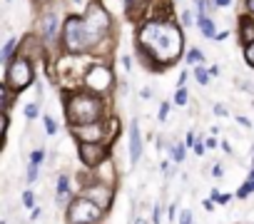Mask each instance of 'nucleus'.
Segmentation results:
<instances>
[{"label":"nucleus","mask_w":254,"mask_h":224,"mask_svg":"<svg viewBox=\"0 0 254 224\" xmlns=\"http://www.w3.org/2000/svg\"><path fill=\"white\" fill-rule=\"evenodd\" d=\"M185 38L180 25L167 23V20H150L140 28L137 33V50L147 67L152 70H165L170 67L180 53H182Z\"/></svg>","instance_id":"1"},{"label":"nucleus","mask_w":254,"mask_h":224,"mask_svg":"<svg viewBox=\"0 0 254 224\" xmlns=\"http://www.w3.org/2000/svg\"><path fill=\"white\" fill-rule=\"evenodd\" d=\"M65 115L70 125H90L102 120V100L97 92L80 90L72 92L65 102Z\"/></svg>","instance_id":"2"},{"label":"nucleus","mask_w":254,"mask_h":224,"mask_svg":"<svg viewBox=\"0 0 254 224\" xmlns=\"http://www.w3.org/2000/svg\"><path fill=\"white\" fill-rule=\"evenodd\" d=\"M63 45H65V50L70 55H80V53H85V50L92 48L90 33H87V25H85V18L70 15L63 23Z\"/></svg>","instance_id":"3"},{"label":"nucleus","mask_w":254,"mask_h":224,"mask_svg":"<svg viewBox=\"0 0 254 224\" xmlns=\"http://www.w3.org/2000/svg\"><path fill=\"white\" fill-rule=\"evenodd\" d=\"M82 18H85V25H87V33H90V43H92V48L100 45V40L107 38L110 30H112L110 13H107L100 3H90Z\"/></svg>","instance_id":"4"},{"label":"nucleus","mask_w":254,"mask_h":224,"mask_svg":"<svg viewBox=\"0 0 254 224\" xmlns=\"http://www.w3.org/2000/svg\"><path fill=\"white\" fill-rule=\"evenodd\" d=\"M102 207L95 204L90 197H75L70 204H67V222L70 224H95L100 217H102Z\"/></svg>","instance_id":"5"},{"label":"nucleus","mask_w":254,"mask_h":224,"mask_svg":"<svg viewBox=\"0 0 254 224\" xmlns=\"http://www.w3.org/2000/svg\"><path fill=\"white\" fill-rule=\"evenodd\" d=\"M30 82H33V65H30L28 57L18 55V57L10 60L8 67H5V85L13 87L15 92H20V90H25Z\"/></svg>","instance_id":"6"},{"label":"nucleus","mask_w":254,"mask_h":224,"mask_svg":"<svg viewBox=\"0 0 254 224\" xmlns=\"http://www.w3.org/2000/svg\"><path fill=\"white\" fill-rule=\"evenodd\" d=\"M112 82H115V77H112V70H110V67H105V65H92V67L85 72V77H82V85H85V90H90V92H97V95H105V92H110V90H112Z\"/></svg>","instance_id":"7"},{"label":"nucleus","mask_w":254,"mask_h":224,"mask_svg":"<svg viewBox=\"0 0 254 224\" xmlns=\"http://www.w3.org/2000/svg\"><path fill=\"white\" fill-rule=\"evenodd\" d=\"M80 160L85 167L95 169L107 160V150L102 142H80Z\"/></svg>","instance_id":"8"},{"label":"nucleus","mask_w":254,"mask_h":224,"mask_svg":"<svg viewBox=\"0 0 254 224\" xmlns=\"http://www.w3.org/2000/svg\"><path fill=\"white\" fill-rule=\"evenodd\" d=\"M82 194L90 197V199H92L95 204H100L102 209H110V204H112V187L105 184V182H100V179H95L92 184H87V187L82 189Z\"/></svg>","instance_id":"9"},{"label":"nucleus","mask_w":254,"mask_h":224,"mask_svg":"<svg viewBox=\"0 0 254 224\" xmlns=\"http://www.w3.org/2000/svg\"><path fill=\"white\" fill-rule=\"evenodd\" d=\"M70 130H72V135H75L80 142H102V135H107V132H105V127H102V122L70 125Z\"/></svg>","instance_id":"10"},{"label":"nucleus","mask_w":254,"mask_h":224,"mask_svg":"<svg viewBox=\"0 0 254 224\" xmlns=\"http://www.w3.org/2000/svg\"><path fill=\"white\" fill-rule=\"evenodd\" d=\"M40 35L43 40H55L60 35V18L55 13H45L40 18Z\"/></svg>","instance_id":"11"},{"label":"nucleus","mask_w":254,"mask_h":224,"mask_svg":"<svg viewBox=\"0 0 254 224\" xmlns=\"http://www.w3.org/2000/svg\"><path fill=\"white\" fill-rule=\"evenodd\" d=\"M18 55H23V57H28V60L40 57V55H43V43H40V38H38V35H25V38L20 40Z\"/></svg>","instance_id":"12"},{"label":"nucleus","mask_w":254,"mask_h":224,"mask_svg":"<svg viewBox=\"0 0 254 224\" xmlns=\"http://www.w3.org/2000/svg\"><path fill=\"white\" fill-rule=\"evenodd\" d=\"M142 157V137H140V122L132 120L130 125V165H137Z\"/></svg>","instance_id":"13"},{"label":"nucleus","mask_w":254,"mask_h":224,"mask_svg":"<svg viewBox=\"0 0 254 224\" xmlns=\"http://www.w3.org/2000/svg\"><path fill=\"white\" fill-rule=\"evenodd\" d=\"M242 40L249 45V43H254V20H252V15H244L242 18Z\"/></svg>","instance_id":"14"},{"label":"nucleus","mask_w":254,"mask_h":224,"mask_svg":"<svg viewBox=\"0 0 254 224\" xmlns=\"http://www.w3.org/2000/svg\"><path fill=\"white\" fill-rule=\"evenodd\" d=\"M67 194H70V182H67V174H60V177H58V197H55V202H58V204H63V202L67 199Z\"/></svg>","instance_id":"15"},{"label":"nucleus","mask_w":254,"mask_h":224,"mask_svg":"<svg viewBox=\"0 0 254 224\" xmlns=\"http://www.w3.org/2000/svg\"><path fill=\"white\" fill-rule=\"evenodd\" d=\"M197 25H199V33L204 35V38H217V30H214V23L207 18V15H202L199 20H197Z\"/></svg>","instance_id":"16"},{"label":"nucleus","mask_w":254,"mask_h":224,"mask_svg":"<svg viewBox=\"0 0 254 224\" xmlns=\"http://www.w3.org/2000/svg\"><path fill=\"white\" fill-rule=\"evenodd\" d=\"M15 48H20V43H18V38H10L5 45H3V62L8 65L10 60H13V53H15Z\"/></svg>","instance_id":"17"},{"label":"nucleus","mask_w":254,"mask_h":224,"mask_svg":"<svg viewBox=\"0 0 254 224\" xmlns=\"http://www.w3.org/2000/svg\"><path fill=\"white\" fill-rule=\"evenodd\" d=\"M170 155H172L175 162H185V157H187V147H185V145H170Z\"/></svg>","instance_id":"18"},{"label":"nucleus","mask_w":254,"mask_h":224,"mask_svg":"<svg viewBox=\"0 0 254 224\" xmlns=\"http://www.w3.org/2000/svg\"><path fill=\"white\" fill-rule=\"evenodd\" d=\"M252 192H254V179L249 177V179H247V182H244V184H242V187L237 189V197H239V199H247V197H249Z\"/></svg>","instance_id":"19"},{"label":"nucleus","mask_w":254,"mask_h":224,"mask_svg":"<svg viewBox=\"0 0 254 224\" xmlns=\"http://www.w3.org/2000/svg\"><path fill=\"white\" fill-rule=\"evenodd\" d=\"M194 80L199 82V85H207L209 80H212V75H209V70H204V67H194Z\"/></svg>","instance_id":"20"},{"label":"nucleus","mask_w":254,"mask_h":224,"mask_svg":"<svg viewBox=\"0 0 254 224\" xmlns=\"http://www.w3.org/2000/svg\"><path fill=\"white\" fill-rule=\"evenodd\" d=\"M202 57H204V53H202L199 48H190V53H187V62L197 65V62H202Z\"/></svg>","instance_id":"21"},{"label":"nucleus","mask_w":254,"mask_h":224,"mask_svg":"<svg viewBox=\"0 0 254 224\" xmlns=\"http://www.w3.org/2000/svg\"><path fill=\"white\" fill-rule=\"evenodd\" d=\"M187 100H190V92H187V87H177V95H175V105H187Z\"/></svg>","instance_id":"22"},{"label":"nucleus","mask_w":254,"mask_h":224,"mask_svg":"<svg viewBox=\"0 0 254 224\" xmlns=\"http://www.w3.org/2000/svg\"><path fill=\"white\" fill-rule=\"evenodd\" d=\"M30 162H33V165H43V162H45V150H43V147H40V150H33V152H30Z\"/></svg>","instance_id":"23"},{"label":"nucleus","mask_w":254,"mask_h":224,"mask_svg":"<svg viewBox=\"0 0 254 224\" xmlns=\"http://www.w3.org/2000/svg\"><path fill=\"white\" fill-rule=\"evenodd\" d=\"M38 112H40V107H38L35 102H30V105L25 107V117H28V120H35V117H38Z\"/></svg>","instance_id":"24"},{"label":"nucleus","mask_w":254,"mask_h":224,"mask_svg":"<svg viewBox=\"0 0 254 224\" xmlns=\"http://www.w3.org/2000/svg\"><path fill=\"white\" fill-rule=\"evenodd\" d=\"M212 202H217V204H227V202H229V194H219V189H212Z\"/></svg>","instance_id":"25"},{"label":"nucleus","mask_w":254,"mask_h":224,"mask_svg":"<svg viewBox=\"0 0 254 224\" xmlns=\"http://www.w3.org/2000/svg\"><path fill=\"white\" fill-rule=\"evenodd\" d=\"M23 204L33 209V207H35V192H30V189H28V192H23Z\"/></svg>","instance_id":"26"},{"label":"nucleus","mask_w":254,"mask_h":224,"mask_svg":"<svg viewBox=\"0 0 254 224\" xmlns=\"http://www.w3.org/2000/svg\"><path fill=\"white\" fill-rule=\"evenodd\" d=\"M244 57H247V62L254 67V43H249V45L244 48Z\"/></svg>","instance_id":"27"},{"label":"nucleus","mask_w":254,"mask_h":224,"mask_svg":"<svg viewBox=\"0 0 254 224\" xmlns=\"http://www.w3.org/2000/svg\"><path fill=\"white\" fill-rule=\"evenodd\" d=\"M43 120H45V130H48V135H55V132H58V127H55V120H53V117H48V115H45Z\"/></svg>","instance_id":"28"},{"label":"nucleus","mask_w":254,"mask_h":224,"mask_svg":"<svg viewBox=\"0 0 254 224\" xmlns=\"http://www.w3.org/2000/svg\"><path fill=\"white\" fill-rule=\"evenodd\" d=\"M38 167L40 165H33L30 162V167H28V182H38Z\"/></svg>","instance_id":"29"},{"label":"nucleus","mask_w":254,"mask_h":224,"mask_svg":"<svg viewBox=\"0 0 254 224\" xmlns=\"http://www.w3.org/2000/svg\"><path fill=\"white\" fill-rule=\"evenodd\" d=\"M194 5H197L199 18H202V15H207V0H194Z\"/></svg>","instance_id":"30"},{"label":"nucleus","mask_w":254,"mask_h":224,"mask_svg":"<svg viewBox=\"0 0 254 224\" xmlns=\"http://www.w3.org/2000/svg\"><path fill=\"white\" fill-rule=\"evenodd\" d=\"M167 112H170V102H162V105H160V122L167 120Z\"/></svg>","instance_id":"31"},{"label":"nucleus","mask_w":254,"mask_h":224,"mask_svg":"<svg viewBox=\"0 0 254 224\" xmlns=\"http://www.w3.org/2000/svg\"><path fill=\"white\" fill-rule=\"evenodd\" d=\"M204 150H207V142H199V140H197V142H194V155H197V157H202V155H204Z\"/></svg>","instance_id":"32"},{"label":"nucleus","mask_w":254,"mask_h":224,"mask_svg":"<svg viewBox=\"0 0 254 224\" xmlns=\"http://www.w3.org/2000/svg\"><path fill=\"white\" fill-rule=\"evenodd\" d=\"M152 222H155V224H162V207H160V204H155V214H152Z\"/></svg>","instance_id":"33"},{"label":"nucleus","mask_w":254,"mask_h":224,"mask_svg":"<svg viewBox=\"0 0 254 224\" xmlns=\"http://www.w3.org/2000/svg\"><path fill=\"white\" fill-rule=\"evenodd\" d=\"M214 115H217V117H227V107L217 102V105H214Z\"/></svg>","instance_id":"34"},{"label":"nucleus","mask_w":254,"mask_h":224,"mask_svg":"<svg viewBox=\"0 0 254 224\" xmlns=\"http://www.w3.org/2000/svg\"><path fill=\"white\" fill-rule=\"evenodd\" d=\"M192 23H194V20H192V13H190V10H185V13H182V25H185V28H190Z\"/></svg>","instance_id":"35"},{"label":"nucleus","mask_w":254,"mask_h":224,"mask_svg":"<svg viewBox=\"0 0 254 224\" xmlns=\"http://www.w3.org/2000/svg\"><path fill=\"white\" fill-rule=\"evenodd\" d=\"M212 177H217V179L224 177V165H214V167H212Z\"/></svg>","instance_id":"36"},{"label":"nucleus","mask_w":254,"mask_h":224,"mask_svg":"<svg viewBox=\"0 0 254 224\" xmlns=\"http://www.w3.org/2000/svg\"><path fill=\"white\" fill-rule=\"evenodd\" d=\"M180 224H192V212L185 209V212L180 214Z\"/></svg>","instance_id":"37"},{"label":"nucleus","mask_w":254,"mask_h":224,"mask_svg":"<svg viewBox=\"0 0 254 224\" xmlns=\"http://www.w3.org/2000/svg\"><path fill=\"white\" fill-rule=\"evenodd\" d=\"M40 214H43V207H33V214H30V219L35 222V219H40Z\"/></svg>","instance_id":"38"},{"label":"nucleus","mask_w":254,"mask_h":224,"mask_svg":"<svg viewBox=\"0 0 254 224\" xmlns=\"http://www.w3.org/2000/svg\"><path fill=\"white\" fill-rule=\"evenodd\" d=\"M214 5H217V8H229L232 0H214Z\"/></svg>","instance_id":"39"},{"label":"nucleus","mask_w":254,"mask_h":224,"mask_svg":"<svg viewBox=\"0 0 254 224\" xmlns=\"http://www.w3.org/2000/svg\"><path fill=\"white\" fill-rule=\"evenodd\" d=\"M150 97H152V90L145 87V90H142V100H150Z\"/></svg>","instance_id":"40"},{"label":"nucleus","mask_w":254,"mask_h":224,"mask_svg":"<svg viewBox=\"0 0 254 224\" xmlns=\"http://www.w3.org/2000/svg\"><path fill=\"white\" fill-rule=\"evenodd\" d=\"M237 122H239V125H244V127H249V125H252L247 117H239V115H237Z\"/></svg>","instance_id":"41"},{"label":"nucleus","mask_w":254,"mask_h":224,"mask_svg":"<svg viewBox=\"0 0 254 224\" xmlns=\"http://www.w3.org/2000/svg\"><path fill=\"white\" fill-rule=\"evenodd\" d=\"M194 142H197V140H194V132H190V135H187V145H192V147H194Z\"/></svg>","instance_id":"42"},{"label":"nucleus","mask_w":254,"mask_h":224,"mask_svg":"<svg viewBox=\"0 0 254 224\" xmlns=\"http://www.w3.org/2000/svg\"><path fill=\"white\" fill-rule=\"evenodd\" d=\"M207 147H209V150H214V147H217V140H214V137H209V140H207Z\"/></svg>","instance_id":"43"},{"label":"nucleus","mask_w":254,"mask_h":224,"mask_svg":"<svg viewBox=\"0 0 254 224\" xmlns=\"http://www.w3.org/2000/svg\"><path fill=\"white\" fill-rule=\"evenodd\" d=\"M247 8H249V13H254V0H247Z\"/></svg>","instance_id":"44"},{"label":"nucleus","mask_w":254,"mask_h":224,"mask_svg":"<svg viewBox=\"0 0 254 224\" xmlns=\"http://www.w3.org/2000/svg\"><path fill=\"white\" fill-rule=\"evenodd\" d=\"M135 224H147V222H145V219L140 217V219H135Z\"/></svg>","instance_id":"45"},{"label":"nucleus","mask_w":254,"mask_h":224,"mask_svg":"<svg viewBox=\"0 0 254 224\" xmlns=\"http://www.w3.org/2000/svg\"><path fill=\"white\" fill-rule=\"evenodd\" d=\"M252 162H254V145H252Z\"/></svg>","instance_id":"46"},{"label":"nucleus","mask_w":254,"mask_h":224,"mask_svg":"<svg viewBox=\"0 0 254 224\" xmlns=\"http://www.w3.org/2000/svg\"><path fill=\"white\" fill-rule=\"evenodd\" d=\"M40 3H48V0H40Z\"/></svg>","instance_id":"47"},{"label":"nucleus","mask_w":254,"mask_h":224,"mask_svg":"<svg viewBox=\"0 0 254 224\" xmlns=\"http://www.w3.org/2000/svg\"><path fill=\"white\" fill-rule=\"evenodd\" d=\"M8 3H10V0H8Z\"/></svg>","instance_id":"48"}]
</instances>
